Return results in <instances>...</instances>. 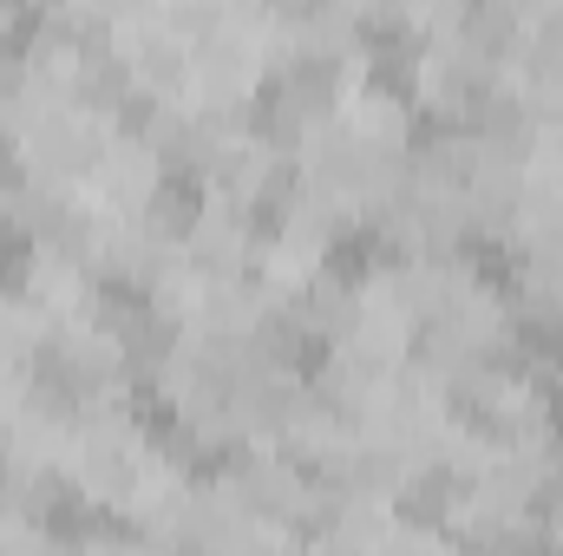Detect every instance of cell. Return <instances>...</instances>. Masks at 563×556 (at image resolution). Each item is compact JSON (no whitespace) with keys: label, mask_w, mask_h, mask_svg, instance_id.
I'll return each mask as SVG.
<instances>
[{"label":"cell","mask_w":563,"mask_h":556,"mask_svg":"<svg viewBox=\"0 0 563 556\" xmlns=\"http://www.w3.org/2000/svg\"><path fill=\"white\" fill-rule=\"evenodd\" d=\"M151 223H157L164 236H184V230L197 223V184H190V177H164L157 197H151Z\"/></svg>","instance_id":"cell-1"}]
</instances>
